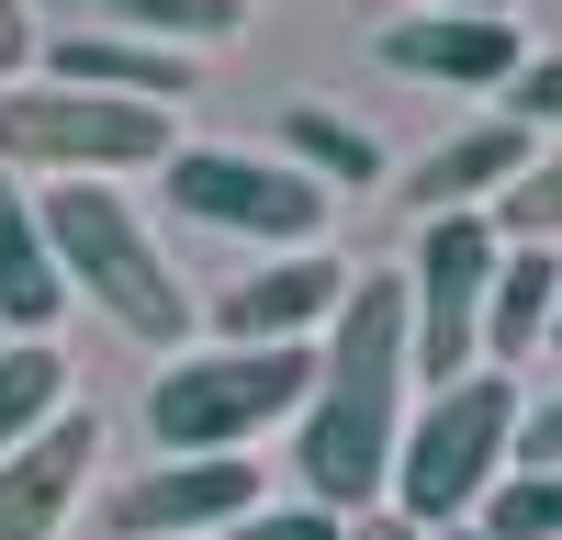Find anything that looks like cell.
I'll use <instances>...</instances> for the list:
<instances>
[{"instance_id":"cell-1","label":"cell","mask_w":562,"mask_h":540,"mask_svg":"<svg viewBox=\"0 0 562 540\" xmlns=\"http://www.w3.org/2000/svg\"><path fill=\"white\" fill-rule=\"evenodd\" d=\"M405 383H416V293L405 270H360L338 327H326V372L315 405L293 428V473H304V507H338L371 518L394 495V450H405Z\"/></svg>"},{"instance_id":"cell-2","label":"cell","mask_w":562,"mask_h":540,"mask_svg":"<svg viewBox=\"0 0 562 540\" xmlns=\"http://www.w3.org/2000/svg\"><path fill=\"white\" fill-rule=\"evenodd\" d=\"M315 372L326 349H180L169 372L147 383V439L158 462H237V450L281 417H304L315 405Z\"/></svg>"},{"instance_id":"cell-3","label":"cell","mask_w":562,"mask_h":540,"mask_svg":"<svg viewBox=\"0 0 562 540\" xmlns=\"http://www.w3.org/2000/svg\"><path fill=\"white\" fill-rule=\"evenodd\" d=\"M34 203H45V237H57L68 293H90L147 349H192V293H180L169 248L147 237V214H135L113 180H57V192H34Z\"/></svg>"},{"instance_id":"cell-4","label":"cell","mask_w":562,"mask_h":540,"mask_svg":"<svg viewBox=\"0 0 562 540\" xmlns=\"http://www.w3.org/2000/svg\"><path fill=\"white\" fill-rule=\"evenodd\" d=\"M518 372H484L473 383H450V394H428L405 417V450H394V507L416 518V529H473L484 518V495L506 484V450H518Z\"/></svg>"},{"instance_id":"cell-5","label":"cell","mask_w":562,"mask_h":540,"mask_svg":"<svg viewBox=\"0 0 562 540\" xmlns=\"http://www.w3.org/2000/svg\"><path fill=\"white\" fill-rule=\"evenodd\" d=\"M180 113L158 102H102L68 79H12L0 90V169H57V180H113V169H169Z\"/></svg>"},{"instance_id":"cell-6","label":"cell","mask_w":562,"mask_h":540,"mask_svg":"<svg viewBox=\"0 0 562 540\" xmlns=\"http://www.w3.org/2000/svg\"><path fill=\"white\" fill-rule=\"evenodd\" d=\"M495 270H506V237L495 214H428L416 225V259H405V293H416V383L450 394L484 372V304H495Z\"/></svg>"},{"instance_id":"cell-7","label":"cell","mask_w":562,"mask_h":540,"mask_svg":"<svg viewBox=\"0 0 562 540\" xmlns=\"http://www.w3.org/2000/svg\"><path fill=\"white\" fill-rule=\"evenodd\" d=\"M169 203L192 214V225H214V237H259V248H315L326 237V180H304L293 158H259V147H180L169 169Z\"/></svg>"},{"instance_id":"cell-8","label":"cell","mask_w":562,"mask_h":540,"mask_svg":"<svg viewBox=\"0 0 562 540\" xmlns=\"http://www.w3.org/2000/svg\"><path fill=\"white\" fill-rule=\"evenodd\" d=\"M259 507H270V473L248 450L237 462H158V473L113 484V540H225Z\"/></svg>"},{"instance_id":"cell-9","label":"cell","mask_w":562,"mask_h":540,"mask_svg":"<svg viewBox=\"0 0 562 540\" xmlns=\"http://www.w3.org/2000/svg\"><path fill=\"white\" fill-rule=\"evenodd\" d=\"M383 68L439 79V90H518L529 34L506 12H405V23H383Z\"/></svg>"},{"instance_id":"cell-10","label":"cell","mask_w":562,"mask_h":540,"mask_svg":"<svg viewBox=\"0 0 562 540\" xmlns=\"http://www.w3.org/2000/svg\"><path fill=\"white\" fill-rule=\"evenodd\" d=\"M338 304H349V270L326 248H293V259L248 270V282L214 304V327L237 349H315V327H338Z\"/></svg>"},{"instance_id":"cell-11","label":"cell","mask_w":562,"mask_h":540,"mask_svg":"<svg viewBox=\"0 0 562 540\" xmlns=\"http://www.w3.org/2000/svg\"><path fill=\"white\" fill-rule=\"evenodd\" d=\"M90 462H102V417H90V405H68L45 439H23L12 462H0V540H57Z\"/></svg>"},{"instance_id":"cell-12","label":"cell","mask_w":562,"mask_h":540,"mask_svg":"<svg viewBox=\"0 0 562 540\" xmlns=\"http://www.w3.org/2000/svg\"><path fill=\"white\" fill-rule=\"evenodd\" d=\"M45 79H68V90H102V102H192V79L203 57H180V45H147V34H113V23H79L45 45Z\"/></svg>"},{"instance_id":"cell-13","label":"cell","mask_w":562,"mask_h":540,"mask_svg":"<svg viewBox=\"0 0 562 540\" xmlns=\"http://www.w3.org/2000/svg\"><path fill=\"white\" fill-rule=\"evenodd\" d=\"M529 158H540V135L518 124V113H495V124H473V135H450L439 158H416L405 169V203L416 214H473V203H506L529 180Z\"/></svg>"},{"instance_id":"cell-14","label":"cell","mask_w":562,"mask_h":540,"mask_svg":"<svg viewBox=\"0 0 562 540\" xmlns=\"http://www.w3.org/2000/svg\"><path fill=\"white\" fill-rule=\"evenodd\" d=\"M68 270H57V237H45V203L23 192L12 169H0V327L12 338H45L68 315Z\"/></svg>"},{"instance_id":"cell-15","label":"cell","mask_w":562,"mask_h":540,"mask_svg":"<svg viewBox=\"0 0 562 540\" xmlns=\"http://www.w3.org/2000/svg\"><path fill=\"white\" fill-rule=\"evenodd\" d=\"M551 315H562V259H551V248H506L495 304H484V349H495V372H518V360L551 338Z\"/></svg>"},{"instance_id":"cell-16","label":"cell","mask_w":562,"mask_h":540,"mask_svg":"<svg viewBox=\"0 0 562 540\" xmlns=\"http://www.w3.org/2000/svg\"><path fill=\"white\" fill-rule=\"evenodd\" d=\"M281 158L326 192H371L383 180V147H371V124H349L338 102H281Z\"/></svg>"},{"instance_id":"cell-17","label":"cell","mask_w":562,"mask_h":540,"mask_svg":"<svg viewBox=\"0 0 562 540\" xmlns=\"http://www.w3.org/2000/svg\"><path fill=\"white\" fill-rule=\"evenodd\" d=\"M68 405H79V394H68L57 338H12V349H0V462H12L23 439H45Z\"/></svg>"},{"instance_id":"cell-18","label":"cell","mask_w":562,"mask_h":540,"mask_svg":"<svg viewBox=\"0 0 562 540\" xmlns=\"http://www.w3.org/2000/svg\"><path fill=\"white\" fill-rule=\"evenodd\" d=\"M113 34H147V45H180V57H203V45L237 34V0H102Z\"/></svg>"},{"instance_id":"cell-19","label":"cell","mask_w":562,"mask_h":540,"mask_svg":"<svg viewBox=\"0 0 562 540\" xmlns=\"http://www.w3.org/2000/svg\"><path fill=\"white\" fill-rule=\"evenodd\" d=\"M473 529L484 540H562V473H506Z\"/></svg>"},{"instance_id":"cell-20","label":"cell","mask_w":562,"mask_h":540,"mask_svg":"<svg viewBox=\"0 0 562 540\" xmlns=\"http://www.w3.org/2000/svg\"><path fill=\"white\" fill-rule=\"evenodd\" d=\"M495 237H506V248H551V237H562V147H540L529 180L495 203Z\"/></svg>"},{"instance_id":"cell-21","label":"cell","mask_w":562,"mask_h":540,"mask_svg":"<svg viewBox=\"0 0 562 540\" xmlns=\"http://www.w3.org/2000/svg\"><path fill=\"white\" fill-rule=\"evenodd\" d=\"M506 113H518L529 135H540V124H562V57H529V68H518V90H506Z\"/></svg>"},{"instance_id":"cell-22","label":"cell","mask_w":562,"mask_h":540,"mask_svg":"<svg viewBox=\"0 0 562 540\" xmlns=\"http://www.w3.org/2000/svg\"><path fill=\"white\" fill-rule=\"evenodd\" d=\"M518 473H562V383L518 417Z\"/></svg>"},{"instance_id":"cell-23","label":"cell","mask_w":562,"mask_h":540,"mask_svg":"<svg viewBox=\"0 0 562 540\" xmlns=\"http://www.w3.org/2000/svg\"><path fill=\"white\" fill-rule=\"evenodd\" d=\"M237 540H349V518L338 507H259Z\"/></svg>"},{"instance_id":"cell-24","label":"cell","mask_w":562,"mask_h":540,"mask_svg":"<svg viewBox=\"0 0 562 540\" xmlns=\"http://www.w3.org/2000/svg\"><path fill=\"white\" fill-rule=\"evenodd\" d=\"M34 68V0H0V90Z\"/></svg>"},{"instance_id":"cell-25","label":"cell","mask_w":562,"mask_h":540,"mask_svg":"<svg viewBox=\"0 0 562 540\" xmlns=\"http://www.w3.org/2000/svg\"><path fill=\"white\" fill-rule=\"evenodd\" d=\"M349 540H439V529H416V518H405V507H371V518H360V529H349Z\"/></svg>"},{"instance_id":"cell-26","label":"cell","mask_w":562,"mask_h":540,"mask_svg":"<svg viewBox=\"0 0 562 540\" xmlns=\"http://www.w3.org/2000/svg\"><path fill=\"white\" fill-rule=\"evenodd\" d=\"M416 12H518V0H416Z\"/></svg>"},{"instance_id":"cell-27","label":"cell","mask_w":562,"mask_h":540,"mask_svg":"<svg viewBox=\"0 0 562 540\" xmlns=\"http://www.w3.org/2000/svg\"><path fill=\"white\" fill-rule=\"evenodd\" d=\"M450 540H484V529H450Z\"/></svg>"},{"instance_id":"cell-28","label":"cell","mask_w":562,"mask_h":540,"mask_svg":"<svg viewBox=\"0 0 562 540\" xmlns=\"http://www.w3.org/2000/svg\"><path fill=\"white\" fill-rule=\"evenodd\" d=\"M551 338H562V315H551Z\"/></svg>"}]
</instances>
